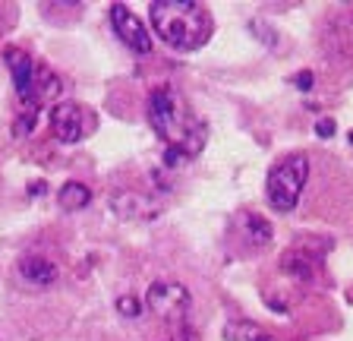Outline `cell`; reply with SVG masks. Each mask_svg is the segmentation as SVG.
Here are the masks:
<instances>
[{
	"instance_id": "4",
	"label": "cell",
	"mask_w": 353,
	"mask_h": 341,
	"mask_svg": "<svg viewBox=\"0 0 353 341\" xmlns=\"http://www.w3.org/2000/svg\"><path fill=\"white\" fill-rule=\"evenodd\" d=\"M51 130L57 142L76 146L98 130V114L79 101H60L51 108Z\"/></svg>"
},
{
	"instance_id": "3",
	"label": "cell",
	"mask_w": 353,
	"mask_h": 341,
	"mask_svg": "<svg viewBox=\"0 0 353 341\" xmlns=\"http://www.w3.org/2000/svg\"><path fill=\"white\" fill-rule=\"evenodd\" d=\"M306 177H309V158L303 152H294V155H287L284 162L274 164L268 170V180H265V196H268L272 208H278L284 215L294 212L303 196Z\"/></svg>"
},
{
	"instance_id": "16",
	"label": "cell",
	"mask_w": 353,
	"mask_h": 341,
	"mask_svg": "<svg viewBox=\"0 0 353 341\" xmlns=\"http://www.w3.org/2000/svg\"><path fill=\"white\" fill-rule=\"evenodd\" d=\"M316 130H319V136H331L334 133V120H319Z\"/></svg>"
},
{
	"instance_id": "5",
	"label": "cell",
	"mask_w": 353,
	"mask_h": 341,
	"mask_svg": "<svg viewBox=\"0 0 353 341\" xmlns=\"http://www.w3.org/2000/svg\"><path fill=\"white\" fill-rule=\"evenodd\" d=\"M145 310L170 326H183L192 310V297L180 282H154L145 291Z\"/></svg>"
},
{
	"instance_id": "13",
	"label": "cell",
	"mask_w": 353,
	"mask_h": 341,
	"mask_svg": "<svg viewBox=\"0 0 353 341\" xmlns=\"http://www.w3.org/2000/svg\"><path fill=\"white\" fill-rule=\"evenodd\" d=\"M228 338H234V341H274L272 335L265 332L262 326H256V322H230Z\"/></svg>"
},
{
	"instance_id": "14",
	"label": "cell",
	"mask_w": 353,
	"mask_h": 341,
	"mask_svg": "<svg viewBox=\"0 0 353 341\" xmlns=\"http://www.w3.org/2000/svg\"><path fill=\"white\" fill-rule=\"evenodd\" d=\"M281 269H284L287 275H294L296 282L312 278V266H309V260H306V256H296V253H287L284 260H281Z\"/></svg>"
},
{
	"instance_id": "17",
	"label": "cell",
	"mask_w": 353,
	"mask_h": 341,
	"mask_svg": "<svg viewBox=\"0 0 353 341\" xmlns=\"http://www.w3.org/2000/svg\"><path fill=\"white\" fill-rule=\"evenodd\" d=\"M296 89H312V73H300V76H296Z\"/></svg>"
},
{
	"instance_id": "12",
	"label": "cell",
	"mask_w": 353,
	"mask_h": 341,
	"mask_svg": "<svg viewBox=\"0 0 353 341\" xmlns=\"http://www.w3.org/2000/svg\"><path fill=\"white\" fill-rule=\"evenodd\" d=\"M57 202H60V208H66V212H76V208H85L88 202H92V190H88L85 184H79V180H70V184H63V186H60Z\"/></svg>"
},
{
	"instance_id": "2",
	"label": "cell",
	"mask_w": 353,
	"mask_h": 341,
	"mask_svg": "<svg viewBox=\"0 0 353 341\" xmlns=\"http://www.w3.org/2000/svg\"><path fill=\"white\" fill-rule=\"evenodd\" d=\"M148 13H152V29L174 51H199L212 38L214 19L196 0H154Z\"/></svg>"
},
{
	"instance_id": "11",
	"label": "cell",
	"mask_w": 353,
	"mask_h": 341,
	"mask_svg": "<svg viewBox=\"0 0 353 341\" xmlns=\"http://www.w3.org/2000/svg\"><path fill=\"white\" fill-rule=\"evenodd\" d=\"M240 224H243V234L252 240L256 246H265L272 244V224H268V218H262L259 212H243L240 215Z\"/></svg>"
},
{
	"instance_id": "1",
	"label": "cell",
	"mask_w": 353,
	"mask_h": 341,
	"mask_svg": "<svg viewBox=\"0 0 353 341\" xmlns=\"http://www.w3.org/2000/svg\"><path fill=\"white\" fill-rule=\"evenodd\" d=\"M148 124L168 146V164H183L205 146V124L186 108L174 86H158L148 95Z\"/></svg>"
},
{
	"instance_id": "10",
	"label": "cell",
	"mask_w": 353,
	"mask_h": 341,
	"mask_svg": "<svg viewBox=\"0 0 353 341\" xmlns=\"http://www.w3.org/2000/svg\"><path fill=\"white\" fill-rule=\"evenodd\" d=\"M63 92V82H60L57 73H51L48 67H35V79H32V104H44V101H54L60 98Z\"/></svg>"
},
{
	"instance_id": "9",
	"label": "cell",
	"mask_w": 353,
	"mask_h": 341,
	"mask_svg": "<svg viewBox=\"0 0 353 341\" xmlns=\"http://www.w3.org/2000/svg\"><path fill=\"white\" fill-rule=\"evenodd\" d=\"M110 206H114V212H117L120 218H130V222H145V218L158 215V208L139 193H114Z\"/></svg>"
},
{
	"instance_id": "8",
	"label": "cell",
	"mask_w": 353,
	"mask_h": 341,
	"mask_svg": "<svg viewBox=\"0 0 353 341\" xmlns=\"http://www.w3.org/2000/svg\"><path fill=\"white\" fill-rule=\"evenodd\" d=\"M3 60H7L10 73H13L16 95H19L22 101L32 104V79H35V67H32V57H29L26 51H19V48H7Z\"/></svg>"
},
{
	"instance_id": "6",
	"label": "cell",
	"mask_w": 353,
	"mask_h": 341,
	"mask_svg": "<svg viewBox=\"0 0 353 341\" xmlns=\"http://www.w3.org/2000/svg\"><path fill=\"white\" fill-rule=\"evenodd\" d=\"M110 26H114L117 38L132 54H152V32H148L145 23H142L132 10H126L123 3H114V7H110Z\"/></svg>"
},
{
	"instance_id": "15",
	"label": "cell",
	"mask_w": 353,
	"mask_h": 341,
	"mask_svg": "<svg viewBox=\"0 0 353 341\" xmlns=\"http://www.w3.org/2000/svg\"><path fill=\"white\" fill-rule=\"evenodd\" d=\"M142 310H145V304H139L132 294H123V297H117V313L120 316H126V319H139L142 316Z\"/></svg>"
},
{
	"instance_id": "7",
	"label": "cell",
	"mask_w": 353,
	"mask_h": 341,
	"mask_svg": "<svg viewBox=\"0 0 353 341\" xmlns=\"http://www.w3.org/2000/svg\"><path fill=\"white\" fill-rule=\"evenodd\" d=\"M16 272H19V278L29 288H38V291L57 284V278H60V269L51 260H44V256H22L16 262Z\"/></svg>"
}]
</instances>
